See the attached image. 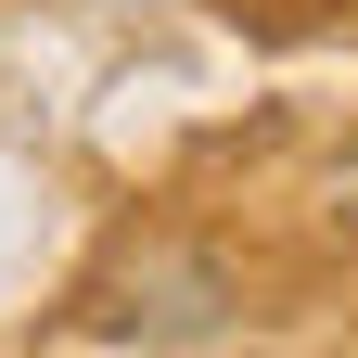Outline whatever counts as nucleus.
Listing matches in <instances>:
<instances>
[{
    "label": "nucleus",
    "instance_id": "f257e3e1",
    "mask_svg": "<svg viewBox=\"0 0 358 358\" xmlns=\"http://www.w3.org/2000/svg\"><path fill=\"white\" fill-rule=\"evenodd\" d=\"M231 307H243V282H231L205 243H154V256H128V282H115V307H103V333L192 345V333H231Z\"/></svg>",
    "mask_w": 358,
    "mask_h": 358
}]
</instances>
